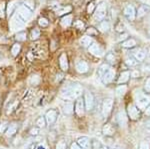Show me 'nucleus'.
I'll return each instance as SVG.
<instances>
[{
    "instance_id": "1",
    "label": "nucleus",
    "mask_w": 150,
    "mask_h": 149,
    "mask_svg": "<svg viewBox=\"0 0 150 149\" xmlns=\"http://www.w3.org/2000/svg\"><path fill=\"white\" fill-rule=\"evenodd\" d=\"M83 92V87L78 83L70 84L69 86H66L61 90L60 96L65 100H74L80 98V96Z\"/></svg>"
},
{
    "instance_id": "2",
    "label": "nucleus",
    "mask_w": 150,
    "mask_h": 149,
    "mask_svg": "<svg viewBox=\"0 0 150 149\" xmlns=\"http://www.w3.org/2000/svg\"><path fill=\"white\" fill-rule=\"evenodd\" d=\"M107 15V5L106 3H100L99 5L96 7V9L93 12V18L95 21L97 22H100V21L104 20V18Z\"/></svg>"
},
{
    "instance_id": "3",
    "label": "nucleus",
    "mask_w": 150,
    "mask_h": 149,
    "mask_svg": "<svg viewBox=\"0 0 150 149\" xmlns=\"http://www.w3.org/2000/svg\"><path fill=\"white\" fill-rule=\"evenodd\" d=\"M113 104H114V101H113L112 98H105L102 102V115L104 118H107L108 116L110 115L111 111H112L113 108Z\"/></svg>"
},
{
    "instance_id": "4",
    "label": "nucleus",
    "mask_w": 150,
    "mask_h": 149,
    "mask_svg": "<svg viewBox=\"0 0 150 149\" xmlns=\"http://www.w3.org/2000/svg\"><path fill=\"white\" fill-rule=\"evenodd\" d=\"M9 25H10V28H11L12 31L19 30V29H21V28L24 27V21L19 17V15L16 13L11 17V20H10Z\"/></svg>"
},
{
    "instance_id": "5",
    "label": "nucleus",
    "mask_w": 150,
    "mask_h": 149,
    "mask_svg": "<svg viewBox=\"0 0 150 149\" xmlns=\"http://www.w3.org/2000/svg\"><path fill=\"white\" fill-rule=\"evenodd\" d=\"M127 114L128 117H129L130 120H133V121H136L140 118V115H141V112L140 110L135 106V104H128L127 106Z\"/></svg>"
},
{
    "instance_id": "6",
    "label": "nucleus",
    "mask_w": 150,
    "mask_h": 149,
    "mask_svg": "<svg viewBox=\"0 0 150 149\" xmlns=\"http://www.w3.org/2000/svg\"><path fill=\"white\" fill-rule=\"evenodd\" d=\"M84 105H85V110L87 111H90L93 109L94 103H95V99H94V96L91 92H86L84 94Z\"/></svg>"
},
{
    "instance_id": "7",
    "label": "nucleus",
    "mask_w": 150,
    "mask_h": 149,
    "mask_svg": "<svg viewBox=\"0 0 150 149\" xmlns=\"http://www.w3.org/2000/svg\"><path fill=\"white\" fill-rule=\"evenodd\" d=\"M123 14L127 18V20L133 21L136 18V9H135V7L133 5L129 4V5L125 6L124 10H123Z\"/></svg>"
},
{
    "instance_id": "8",
    "label": "nucleus",
    "mask_w": 150,
    "mask_h": 149,
    "mask_svg": "<svg viewBox=\"0 0 150 149\" xmlns=\"http://www.w3.org/2000/svg\"><path fill=\"white\" fill-rule=\"evenodd\" d=\"M150 104V99L147 96H140L136 99L135 102V106H136L140 111H144V109Z\"/></svg>"
},
{
    "instance_id": "9",
    "label": "nucleus",
    "mask_w": 150,
    "mask_h": 149,
    "mask_svg": "<svg viewBox=\"0 0 150 149\" xmlns=\"http://www.w3.org/2000/svg\"><path fill=\"white\" fill-rule=\"evenodd\" d=\"M18 15L23 21H27L31 17V10L24 5H20L18 7Z\"/></svg>"
},
{
    "instance_id": "10",
    "label": "nucleus",
    "mask_w": 150,
    "mask_h": 149,
    "mask_svg": "<svg viewBox=\"0 0 150 149\" xmlns=\"http://www.w3.org/2000/svg\"><path fill=\"white\" fill-rule=\"evenodd\" d=\"M74 111L78 116L84 115V112H85V105H84L83 98H78V99H76L75 106H74Z\"/></svg>"
},
{
    "instance_id": "11",
    "label": "nucleus",
    "mask_w": 150,
    "mask_h": 149,
    "mask_svg": "<svg viewBox=\"0 0 150 149\" xmlns=\"http://www.w3.org/2000/svg\"><path fill=\"white\" fill-rule=\"evenodd\" d=\"M88 51L90 54H92L96 57H101V56H103V54H104L103 49L99 46L97 43H92V44L88 47Z\"/></svg>"
},
{
    "instance_id": "12",
    "label": "nucleus",
    "mask_w": 150,
    "mask_h": 149,
    "mask_svg": "<svg viewBox=\"0 0 150 149\" xmlns=\"http://www.w3.org/2000/svg\"><path fill=\"white\" fill-rule=\"evenodd\" d=\"M57 116H58L57 110L50 109V110H48V111L46 112L44 118H45V120H46V123L51 125V124L55 123V121H56V119H57Z\"/></svg>"
},
{
    "instance_id": "13",
    "label": "nucleus",
    "mask_w": 150,
    "mask_h": 149,
    "mask_svg": "<svg viewBox=\"0 0 150 149\" xmlns=\"http://www.w3.org/2000/svg\"><path fill=\"white\" fill-rule=\"evenodd\" d=\"M114 77H115V70L110 67V68L108 69V71L104 74L101 79H102V82L107 85V84L111 83L113 80H114Z\"/></svg>"
},
{
    "instance_id": "14",
    "label": "nucleus",
    "mask_w": 150,
    "mask_h": 149,
    "mask_svg": "<svg viewBox=\"0 0 150 149\" xmlns=\"http://www.w3.org/2000/svg\"><path fill=\"white\" fill-rule=\"evenodd\" d=\"M132 56L134 57L137 62H143L146 58V52L141 48H137L132 52Z\"/></svg>"
},
{
    "instance_id": "15",
    "label": "nucleus",
    "mask_w": 150,
    "mask_h": 149,
    "mask_svg": "<svg viewBox=\"0 0 150 149\" xmlns=\"http://www.w3.org/2000/svg\"><path fill=\"white\" fill-rule=\"evenodd\" d=\"M76 143L78 144L82 149H91V141H90V139L88 137H86V136L79 137Z\"/></svg>"
},
{
    "instance_id": "16",
    "label": "nucleus",
    "mask_w": 150,
    "mask_h": 149,
    "mask_svg": "<svg viewBox=\"0 0 150 149\" xmlns=\"http://www.w3.org/2000/svg\"><path fill=\"white\" fill-rule=\"evenodd\" d=\"M76 70L79 72V73H86L87 71L89 70V65L86 61L84 60H79L76 63Z\"/></svg>"
},
{
    "instance_id": "17",
    "label": "nucleus",
    "mask_w": 150,
    "mask_h": 149,
    "mask_svg": "<svg viewBox=\"0 0 150 149\" xmlns=\"http://www.w3.org/2000/svg\"><path fill=\"white\" fill-rule=\"evenodd\" d=\"M116 121H117L118 125L119 126H125L127 124V116H126V113L123 111H120L118 112L117 116H116Z\"/></svg>"
},
{
    "instance_id": "18",
    "label": "nucleus",
    "mask_w": 150,
    "mask_h": 149,
    "mask_svg": "<svg viewBox=\"0 0 150 149\" xmlns=\"http://www.w3.org/2000/svg\"><path fill=\"white\" fill-rule=\"evenodd\" d=\"M130 79V71L129 70H125L122 71L120 73L119 77L117 79V83L118 84H125L128 82V80Z\"/></svg>"
},
{
    "instance_id": "19",
    "label": "nucleus",
    "mask_w": 150,
    "mask_h": 149,
    "mask_svg": "<svg viewBox=\"0 0 150 149\" xmlns=\"http://www.w3.org/2000/svg\"><path fill=\"white\" fill-rule=\"evenodd\" d=\"M102 133L105 136H113L115 133V128L113 127L112 124L106 123L102 128Z\"/></svg>"
},
{
    "instance_id": "20",
    "label": "nucleus",
    "mask_w": 150,
    "mask_h": 149,
    "mask_svg": "<svg viewBox=\"0 0 150 149\" xmlns=\"http://www.w3.org/2000/svg\"><path fill=\"white\" fill-rule=\"evenodd\" d=\"M17 129H18V126L16 123L9 124V125L7 126L6 130H5L6 136H8V137H12V136H14L16 134V132H17Z\"/></svg>"
},
{
    "instance_id": "21",
    "label": "nucleus",
    "mask_w": 150,
    "mask_h": 149,
    "mask_svg": "<svg viewBox=\"0 0 150 149\" xmlns=\"http://www.w3.org/2000/svg\"><path fill=\"white\" fill-rule=\"evenodd\" d=\"M149 12H150V7L142 4V5H140L138 7V9L136 10V17L141 18V17H143V16L146 15L147 13H149Z\"/></svg>"
},
{
    "instance_id": "22",
    "label": "nucleus",
    "mask_w": 150,
    "mask_h": 149,
    "mask_svg": "<svg viewBox=\"0 0 150 149\" xmlns=\"http://www.w3.org/2000/svg\"><path fill=\"white\" fill-rule=\"evenodd\" d=\"M137 42L134 38H127L126 40H124L121 43V46L123 48H127V49H132V48L136 47Z\"/></svg>"
},
{
    "instance_id": "23",
    "label": "nucleus",
    "mask_w": 150,
    "mask_h": 149,
    "mask_svg": "<svg viewBox=\"0 0 150 149\" xmlns=\"http://www.w3.org/2000/svg\"><path fill=\"white\" fill-rule=\"evenodd\" d=\"M59 64H60V68L63 71H66L68 69V60H67L66 54L62 53L59 57Z\"/></svg>"
},
{
    "instance_id": "24",
    "label": "nucleus",
    "mask_w": 150,
    "mask_h": 149,
    "mask_svg": "<svg viewBox=\"0 0 150 149\" xmlns=\"http://www.w3.org/2000/svg\"><path fill=\"white\" fill-rule=\"evenodd\" d=\"M79 42H80V45L82 47L86 48V47H89L91 44H92L93 39L91 38V36H83V37L79 40Z\"/></svg>"
},
{
    "instance_id": "25",
    "label": "nucleus",
    "mask_w": 150,
    "mask_h": 149,
    "mask_svg": "<svg viewBox=\"0 0 150 149\" xmlns=\"http://www.w3.org/2000/svg\"><path fill=\"white\" fill-rule=\"evenodd\" d=\"M109 68H110V65H109V64H107V63L100 65V66H99V68H98V70H97V75L100 78H102V76L108 71V69H109Z\"/></svg>"
},
{
    "instance_id": "26",
    "label": "nucleus",
    "mask_w": 150,
    "mask_h": 149,
    "mask_svg": "<svg viewBox=\"0 0 150 149\" xmlns=\"http://www.w3.org/2000/svg\"><path fill=\"white\" fill-rule=\"evenodd\" d=\"M98 27H99V30H100L101 32H107V31H109V29H110V24L108 21L102 20V21L99 22Z\"/></svg>"
},
{
    "instance_id": "27",
    "label": "nucleus",
    "mask_w": 150,
    "mask_h": 149,
    "mask_svg": "<svg viewBox=\"0 0 150 149\" xmlns=\"http://www.w3.org/2000/svg\"><path fill=\"white\" fill-rule=\"evenodd\" d=\"M63 111L65 114H72L74 111V106L71 102H66L63 105Z\"/></svg>"
},
{
    "instance_id": "28",
    "label": "nucleus",
    "mask_w": 150,
    "mask_h": 149,
    "mask_svg": "<svg viewBox=\"0 0 150 149\" xmlns=\"http://www.w3.org/2000/svg\"><path fill=\"white\" fill-rule=\"evenodd\" d=\"M71 22H72L71 15H65L64 17H62L61 21H60V23H61V25L63 26V27H68L70 24H71Z\"/></svg>"
},
{
    "instance_id": "29",
    "label": "nucleus",
    "mask_w": 150,
    "mask_h": 149,
    "mask_svg": "<svg viewBox=\"0 0 150 149\" xmlns=\"http://www.w3.org/2000/svg\"><path fill=\"white\" fill-rule=\"evenodd\" d=\"M125 63H126V65L129 67H136L137 64H138V62L135 60V58L133 56H128V57H126V59H125Z\"/></svg>"
},
{
    "instance_id": "30",
    "label": "nucleus",
    "mask_w": 150,
    "mask_h": 149,
    "mask_svg": "<svg viewBox=\"0 0 150 149\" xmlns=\"http://www.w3.org/2000/svg\"><path fill=\"white\" fill-rule=\"evenodd\" d=\"M127 91V87L126 85H124V84H122V85L118 86L117 88H116V94H117L118 96H123L126 93Z\"/></svg>"
},
{
    "instance_id": "31",
    "label": "nucleus",
    "mask_w": 150,
    "mask_h": 149,
    "mask_svg": "<svg viewBox=\"0 0 150 149\" xmlns=\"http://www.w3.org/2000/svg\"><path fill=\"white\" fill-rule=\"evenodd\" d=\"M71 11V7L67 6V7H59V8L56 10V14L57 15H63L65 13H68V12Z\"/></svg>"
},
{
    "instance_id": "32",
    "label": "nucleus",
    "mask_w": 150,
    "mask_h": 149,
    "mask_svg": "<svg viewBox=\"0 0 150 149\" xmlns=\"http://www.w3.org/2000/svg\"><path fill=\"white\" fill-rule=\"evenodd\" d=\"M105 59H106V61L108 62L107 64H114L116 62V58H115L114 54H113L112 52H109V53L106 54Z\"/></svg>"
},
{
    "instance_id": "33",
    "label": "nucleus",
    "mask_w": 150,
    "mask_h": 149,
    "mask_svg": "<svg viewBox=\"0 0 150 149\" xmlns=\"http://www.w3.org/2000/svg\"><path fill=\"white\" fill-rule=\"evenodd\" d=\"M36 125H37L38 128H44L46 126V120H45L44 117L41 116L36 120Z\"/></svg>"
},
{
    "instance_id": "34",
    "label": "nucleus",
    "mask_w": 150,
    "mask_h": 149,
    "mask_svg": "<svg viewBox=\"0 0 150 149\" xmlns=\"http://www.w3.org/2000/svg\"><path fill=\"white\" fill-rule=\"evenodd\" d=\"M20 49H21V46L19 43H15V44L12 46V49H11V53L13 56H16L19 52H20Z\"/></svg>"
},
{
    "instance_id": "35",
    "label": "nucleus",
    "mask_w": 150,
    "mask_h": 149,
    "mask_svg": "<svg viewBox=\"0 0 150 149\" xmlns=\"http://www.w3.org/2000/svg\"><path fill=\"white\" fill-rule=\"evenodd\" d=\"M40 37V31L38 29H33L30 33V38L31 40H36Z\"/></svg>"
},
{
    "instance_id": "36",
    "label": "nucleus",
    "mask_w": 150,
    "mask_h": 149,
    "mask_svg": "<svg viewBox=\"0 0 150 149\" xmlns=\"http://www.w3.org/2000/svg\"><path fill=\"white\" fill-rule=\"evenodd\" d=\"M143 90L146 94H150V77H148L145 80L144 86H143Z\"/></svg>"
},
{
    "instance_id": "37",
    "label": "nucleus",
    "mask_w": 150,
    "mask_h": 149,
    "mask_svg": "<svg viewBox=\"0 0 150 149\" xmlns=\"http://www.w3.org/2000/svg\"><path fill=\"white\" fill-rule=\"evenodd\" d=\"M15 39L17 40V41H24V40H26V33L22 32V31L18 32L15 36Z\"/></svg>"
},
{
    "instance_id": "38",
    "label": "nucleus",
    "mask_w": 150,
    "mask_h": 149,
    "mask_svg": "<svg viewBox=\"0 0 150 149\" xmlns=\"http://www.w3.org/2000/svg\"><path fill=\"white\" fill-rule=\"evenodd\" d=\"M39 81H40V79L37 75H32L30 77V79H29V82H30V84H32V85H37V84L39 83Z\"/></svg>"
},
{
    "instance_id": "39",
    "label": "nucleus",
    "mask_w": 150,
    "mask_h": 149,
    "mask_svg": "<svg viewBox=\"0 0 150 149\" xmlns=\"http://www.w3.org/2000/svg\"><path fill=\"white\" fill-rule=\"evenodd\" d=\"M56 149H67V144L65 140H59L56 143Z\"/></svg>"
},
{
    "instance_id": "40",
    "label": "nucleus",
    "mask_w": 150,
    "mask_h": 149,
    "mask_svg": "<svg viewBox=\"0 0 150 149\" xmlns=\"http://www.w3.org/2000/svg\"><path fill=\"white\" fill-rule=\"evenodd\" d=\"M24 6H26L27 8H29L30 10H32L34 8V2L32 0H24Z\"/></svg>"
},
{
    "instance_id": "41",
    "label": "nucleus",
    "mask_w": 150,
    "mask_h": 149,
    "mask_svg": "<svg viewBox=\"0 0 150 149\" xmlns=\"http://www.w3.org/2000/svg\"><path fill=\"white\" fill-rule=\"evenodd\" d=\"M15 2H10V3L8 4V8H7V12H8V15L10 16L12 13H13V11H14V8H15Z\"/></svg>"
},
{
    "instance_id": "42",
    "label": "nucleus",
    "mask_w": 150,
    "mask_h": 149,
    "mask_svg": "<svg viewBox=\"0 0 150 149\" xmlns=\"http://www.w3.org/2000/svg\"><path fill=\"white\" fill-rule=\"evenodd\" d=\"M0 17L1 18L5 17V3L4 2L0 3Z\"/></svg>"
},
{
    "instance_id": "43",
    "label": "nucleus",
    "mask_w": 150,
    "mask_h": 149,
    "mask_svg": "<svg viewBox=\"0 0 150 149\" xmlns=\"http://www.w3.org/2000/svg\"><path fill=\"white\" fill-rule=\"evenodd\" d=\"M74 27H76L77 29H83L84 28V23L81 20H77L74 22Z\"/></svg>"
},
{
    "instance_id": "44",
    "label": "nucleus",
    "mask_w": 150,
    "mask_h": 149,
    "mask_svg": "<svg viewBox=\"0 0 150 149\" xmlns=\"http://www.w3.org/2000/svg\"><path fill=\"white\" fill-rule=\"evenodd\" d=\"M38 23H39L40 26H42V27H46L48 25V20L46 18H39V20H38Z\"/></svg>"
},
{
    "instance_id": "45",
    "label": "nucleus",
    "mask_w": 150,
    "mask_h": 149,
    "mask_svg": "<svg viewBox=\"0 0 150 149\" xmlns=\"http://www.w3.org/2000/svg\"><path fill=\"white\" fill-rule=\"evenodd\" d=\"M149 144L146 141H141L138 145V149H149Z\"/></svg>"
},
{
    "instance_id": "46",
    "label": "nucleus",
    "mask_w": 150,
    "mask_h": 149,
    "mask_svg": "<svg viewBox=\"0 0 150 149\" xmlns=\"http://www.w3.org/2000/svg\"><path fill=\"white\" fill-rule=\"evenodd\" d=\"M94 10H95V6H94L93 3H89L88 6H87V12L89 14H93Z\"/></svg>"
},
{
    "instance_id": "47",
    "label": "nucleus",
    "mask_w": 150,
    "mask_h": 149,
    "mask_svg": "<svg viewBox=\"0 0 150 149\" xmlns=\"http://www.w3.org/2000/svg\"><path fill=\"white\" fill-rule=\"evenodd\" d=\"M87 34H89V35H96L97 34V31H96V29H94V28H92V27H90V28H88L87 29Z\"/></svg>"
},
{
    "instance_id": "48",
    "label": "nucleus",
    "mask_w": 150,
    "mask_h": 149,
    "mask_svg": "<svg viewBox=\"0 0 150 149\" xmlns=\"http://www.w3.org/2000/svg\"><path fill=\"white\" fill-rule=\"evenodd\" d=\"M139 71L138 70H133V71H130V77H133V78H137L139 77Z\"/></svg>"
},
{
    "instance_id": "49",
    "label": "nucleus",
    "mask_w": 150,
    "mask_h": 149,
    "mask_svg": "<svg viewBox=\"0 0 150 149\" xmlns=\"http://www.w3.org/2000/svg\"><path fill=\"white\" fill-rule=\"evenodd\" d=\"M7 124H8V123H7L6 121L2 122V123L0 124V132H1V133H2V132H4V130H5V129L7 128V126H8Z\"/></svg>"
},
{
    "instance_id": "50",
    "label": "nucleus",
    "mask_w": 150,
    "mask_h": 149,
    "mask_svg": "<svg viewBox=\"0 0 150 149\" xmlns=\"http://www.w3.org/2000/svg\"><path fill=\"white\" fill-rule=\"evenodd\" d=\"M38 133H39V128H38V127H33V128H31V130H30L31 135H37Z\"/></svg>"
},
{
    "instance_id": "51",
    "label": "nucleus",
    "mask_w": 150,
    "mask_h": 149,
    "mask_svg": "<svg viewBox=\"0 0 150 149\" xmlns=\"http://www.w3.org/2000/svg\"><path fill=\"white\" fill-rule=\"evenodd\" d=\"M144 114L146 117H150V104L144 109Z\"/></svg>"
},
{
    "instance_id": "52",
    "label": "nucleus",
    "mask_w": 150,
    "mask_h": 149,
    "mask_svg": "<svg viewBox=\"0 0 150 149\" xmlns=\"http://www.w3.org/2000/svg\"><path fill=\"white\" fill-rule=\"evenodd\" d=\"M69 149H82V148L76 142H73V143L71 144V146H70Z\"/></svg>"
},
{
    "instance_id": "53",
    "label": "nucleus",
    "mask_w": 150,
    "mask_h": 149,
    "mask_svg": "<svg viewBox=\"0 0 150 149\" xmlns=\"http://www.w3.org/2000/svg\"><path fill=\"white\" fill-rule=\"evenodd\" d=\"M123 28H124V26H123V24H122V23H119L117 26H116V30L119 31V32H122V31H123Z\"/></svg>"
},
{
    "instance_id": "54",
    "label": "nucleus",
    "mask_w": 150,
    "mask_h": 149,
    "mask_svg": "<svg viewBox=\"0 0 150 149\" xmlns=\"http://www.w3.org/2000/svg\"><path fill=\"white\" fill-rule=\"evenodd\" d=\"M127 34H126V33H123V34H121V35H120V37H119V39H118V40H119V41H121V40H126L127 39Z\"/></svg>"
},
{
    "instance_id": "55",
    "label": "nucleus",
    "mask_w": 150,
    "mask_h": 149,
    "mask_svg": "<svg viewBox=\"0 0 150 149\" xmlns=\"http://www.w3.org/2000/svg\"><path fill=\"white\" fill-rule=\"evenodd\" d=\"M140 1L142 2L143 5H146V6L150 7V0H140Z\"/></svg>"
},
{
    "instance_id": "56",
    "label": "nucleus",
    "mask_w": 150,
    "mask_h": 149,
    "mask_svg": "<svg viewBox=\"0 0 150 149\" xmlns=\"http://www.w3.org/2000/svg\"><path fill=\"white\" fill-rule=\"evenodd\" d=\"M145 127H146V130L150 132V121L146 122V124H145Z\"/></svg>"
},
{
    "instance_id": "57",
    "label": "nucleus",
    "mask_w": 150,
    "mask_h": 149,
    "mask_svg": "<svg viewBox=\"0 0 150 149\" xmlns=\"http://www.w3.org/2000/svg\"><path fill=\"white\" fill-rule=\"evenodd\" d=\"M36 149H46V147H45L44 145H42V144H40V145H38L37 147H36Z\"/></svg>"
},
{
    "instance_id": "58",
    "label": "nucleus",
    "mask_w": 150,
    "mask_h": 149,
    "mask_svg": "<svg viewBox=\"0 0 150 149\" xmlns=\"http://www.w3.org/2000/svg\"><path fill=\"white\" fill-rule=\"evenodd\" d=\"M100 149H113L112 147H110V146H106V145H103V146H101Z\"/></svg>"
},
{
    "instance_id": "59",
    "label": "nucleus",
    "mask_w": 150,
    "mask_h": 149,
    "mask_svg": "<svg viewBox=\"0 0 150 149\" xmlns=\"http://www.w3.org/2000/svg\"><path fill=\"white\" fill-rule=\"evenodd\" d=\"M61 79V74H58L57 75V80H60Z\"/></svg>"
}]
</instances>
